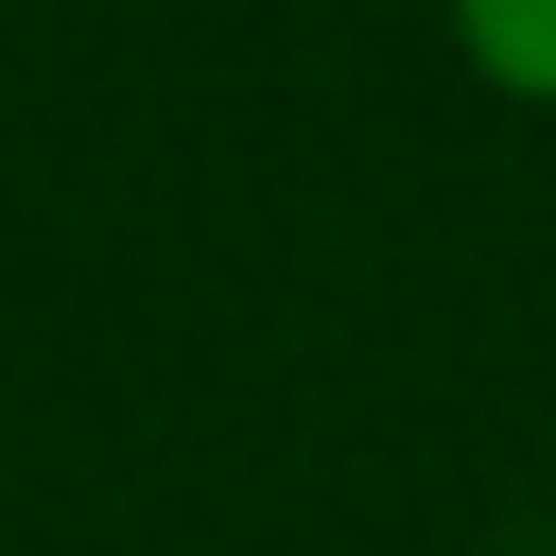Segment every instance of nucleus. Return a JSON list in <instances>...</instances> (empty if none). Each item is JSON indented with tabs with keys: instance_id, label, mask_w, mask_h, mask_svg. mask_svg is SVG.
Masks as SVG:
<instances>
[{
	"instance_id": "nucleus-1",
	"label": "nucleus",
	"mask_w": 556,
	"mask_h": 556,
	"mask_svg": "<svg viewBox=\"0 0 556 556\" xmlns=\"http://www.w3.org/2000/svg\"><path fill=\"white\" fill-rule=\"evenodd\" d=\"M454 58L500 91V103L556 114V0H443Z\"/></svg>"
}]
</instances>
